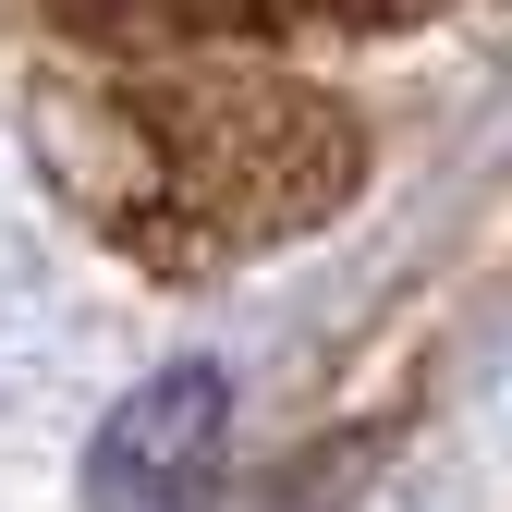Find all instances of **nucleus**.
<instances>
[{
    "label": "nucleus",
    "mask_w": 512,
    "mask_h": 512,
    "mask_svg": "<svg viewBox=\"0 0 512 512\" xmlns=\"http://www.w3.org/2000/svg\"><path fill=\"white\" fill-rule=\"evenodd\" d=\"M220 415H232V391L208 366L147 378V391L98 427L86 500L98 512H208V488H220Z\"/></svg>",
    "instance_id": "nucleus-1"
}]
</instances>
